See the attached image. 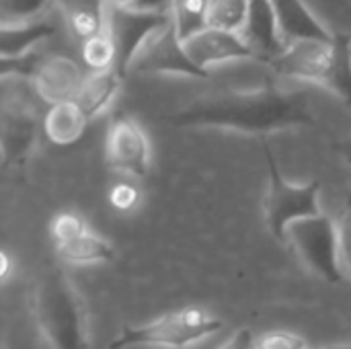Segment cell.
<instances>
[{
  "mask_svg": "<svg viewBox=\"0 0 351 349\" xmlns=\"http://www.w3.org/2000/svg\"><path fill=\"white\" fill-rule=\"evenodd\" d=\"M169 121L175 128H220L265 136L315 125L317 117L304 91H284L267 84L253 91L224 88L206 93L175 111Z\"/></svg>",
  "mask_w": 351,
  "mask_h": 349,
  "instance_id": "1",
  "label": "cell"
},
{
  "mask_svg": "<svg viewBox=\"0 0 351 349\" xmlns=\"http://www.w3.org/2000/svg\"><path fill=\"white\" fill-rule=\"evenodd\" d=\"M31 313L51 349H86L88 327L82 298L60 267H45L31 290Z\"/></svg>",
  "mask_w": 351,
  "mask_h": 349,
  "instance_id": "2",
  "label": "cell"
},
{
  "mask_svg": "<svg viewBox=\"0 0 351 349\" xmlns=\"http://www.w3.org/2000/svg\"><path fill=\"white\" fill-rule=\"evenodd\" d=\"M222 329V321L199 306L171 311L146 325L123 327L109 344V349L173 348L183 349L214 335Z\"/></svg>",
  "mask_w": 351,
  "mask_h": 349,
  "instance_id": "3",
  "label": "cell"
},
{
  "mask_svg": "<svg viewBox=\"0 0 351 349\" xmlns=\"http://www.w3.org/2000/svg\"><path fill=\"white\" fill-rule=\"evenodd\" d=\"M263 150L269 169V185L263 202L265 224L276 241L288 245V228L294 222L323 214L319 206L321 181H311L306 185H294L286 181L269 146H265Z\"/></svg>",
  "mask_w": 351,
  "mask_h": 349,
  "instance_id": "4",
  "label": "cell"
},
{
  "mask_svg": "<svg viewBox=\"0 0 351 349\" xmlns=\"http://www.w3.org/2000/svg\"><path fill=\"white\" fill-rule=\"evenodd\" d=\"M288 245L300 263L319 280L339 284L343 280L337 222L325 214L304 218L288 228Z\"/></svg>",
  "mask_w": 351,
  "mask_h": 349,
  "instance_id": "5",
  "label": "cell"
},
{
  "mask_svg": "<svg viewBox=\"0 0 351 349\" xmlns=\"http://www.w3.org/2000/svg\"><path fill=\"white\" fill-rule=\"evenodd\" d=\"M43 121H39L37 105L23 84L2 88L0 107V148L2 165L6 169L23 167L37 142V132Z\"/></svg>",
  "mask_w": 351,
  "mask_h": 349,
  "instance_id": "6",
  "label": "cell"
},
{
  "mask_svg": "<svg viewBox=\"0 0 351 349\" xmlns=\"http://www.w3.org/2000/svg\"><path fill=\"white\" fill-rule=\"evenodd\" d=\"M130 74H181L191 78L210 76V72L197 68L187 56L173 16L142 43L132 60Z\"/></svg>",
  "mask_w": 351,
  "mask_h": 349,
  "instance_id": "7",
  "label": "cell"
},
{
  "mask_svg": "<svg viewBox=\"0 0 351 349\" xmlns=\"http://www.w3.org/2000/svg\"><path fill=\"white\" fill-rule=\"evenodd\" d=\"M173 12L167 14H156V12H142L134 8H121V6H111L107 4V23L105 29L111 35L115 43V70L119 72L121 78L130 74V66L142 43L158 29L162 27Z\"/></svg>",
  "mask_w": 351,
  "mask_h": 349,
  "instance_id": "8",
  "label": "cell"
},
{
  "mask_svg": "<svg viewBox=\"0 0 351 349\" xmlns=\"http://www.w3.org/2000/svg\"><path fill=\"white\" fill-rule=\"evenodd\" d=\"M107 163L113 171L144 179L150 171V144L144 130L128 115H117L107 130Z\"/></svg>",
  "mask_w": 351,
  "mask_h": 349,
  "instance_id": "9",
  "label": "cell"
},
{
  "mask_svg": "<svg viewBox=\"0 0 351 349\" xmlns=\"http://www.w3.org/2000/svg\"><path fill=\"white\" fill-rule=\"evenodd\" d=\"M183 45L191 62L206 72H210L212 66L222 64V62L257 60L255 51L251 49V45L245 41L241 33H230V31H222L214 27L202 29L199 33L185 39Z\"/></svg>",
  "mask_w": 351,
  "mask_h": 349,
  "instance_id": "10",
  "label": "cell"
},
{
  "mask_svg": "<svg viewBox=\"0 0 351 349\" xmlns=\"http://www.w3.org/2000/svg\"><path fill=\"white\" fill-rule=\"evenodd\" d=\"M80 66L66 56H47L39 62L33 74V86L39 99L51 105L76 101L84 84Z\"/></svg>",
  "mask_w": 351,
  "mask_h": 349,
  "instance_id": "11",
  "label": "cell"
},
{
  "mask_svg": "<svg viewBox=\"0 0 351 349\" xmlns=\"http://www.w3.org/2000/svg\"><path fill=\"white\" fill-rule=\"evenodd\" d=\"M333 41H296L290 43L276 60L269 62L271 70L280 76L300 78L321 84L329 60Z\"/></svg>",
  "mask_w": 351,
  "mask_h": 349,
  "instance_id": "12",
  "label": "cell"
},
{
  "mask_svg": "<svg viewBox=\"0 0 351 349\" xmlns=\"http://www.w3.org/2000/svg\"><path fill=\"white\" fill-rule=\"evenodd\" d=\"M245 41L255 51L257 60L269 64L276 60L288 45L280 35L278 19L271 6V0H251L249 19L241 33Z\"/></svg>",
  "mask_w": 351,
  "mask_h": 349,
  "instance_id": "13",
  "label": "cell"
},
{
  "mask_svg": "<svg viewBox=\"0 0 351 349\" xmlns=\"http://www.w3.org/2000/svg\"><path fill=\"white\" fill-rule=\"evenodd\" d=\"M271 6L286 45L296 41H333V33L302 0H271Z\"/></svg>",
  "mask_w": 351,
  "mask_h": 349,
  "instance_id": "14",
  "label": "cell"
},
{
  "mask_svg": "<svg viewBox=\"0 0 351 349\" xmlns=\"http://www.w3.org/2000/svg\"><path fill=\"white\" fill-rule=\"evenodd\" d=\"M66 27L82 43L101 31L107 23V0H58Z\"/></svg>",
  "mask_w": 351,
  "mask_h": 349,
  "instance_id": "15",
  "label": "cell"
},
{
  "mask_svg": "<svg viewBox=\"0 0 351 349\" xmlns=\"http://www.w3.org/2000/svg\"><path fill=\"white\" fill-rule=\"evenodd\" d=\"M56 27L49 21L37 19L21 25H2L0 27V58L2 60H19L23 56L33 53L31 49L43 39L51 37Z\"/></svg>",
  "mask_w": 351,
  "mask_h": 349,
  "instance_id": "16",
  "label": "cell"
},
{
  "mask_svg": "<svg viewBox=\"0 0 351 349\" xmlns=\"http://www.w3.org/2000/svg\"><path fill=\"white\" fill-rule=\"evenodd\" d=\"M86 123H88V117L82 113L76 101L51 105L47 113L43 115V132L58 146L74 144L84 134Z\"/></svg>",
  "mask_w": 351,
  "mask_h": 349,
  "instance_id": "17",
  "label": "cell"
},
{
  "mask_svg": "<svg viewBox=\"0 0 351 349\" xmlns=\"http://www.w3.org/2000/svg\"><path fill=\"white\" fill-rule=\"evenodd\" d=\"M121 76L115 68L111 70H103V72H93L90 76L84 78V84L76 97V105L82 109V113L90 119H95L99 113H103L109 103L113 101V97L119 91L121 84Z\"/></svg>",
  "mask_w": 351,
  "mask_h": 349,
  "instance_id": "18",
  "label": "cell"
},
{
  "mask_svg": "<svg viewBox=\"0 0 351 349\" xmlns=\"http://www.w3.org/2000/svg\"><path fill=\"white\" fill-rule=\"evenodd\" d=\"M321 86L329 88L335 97L351 107V37L346 33H333L331 60Z\"/></svg>",
  "mask_w": 351,
  "mask_h": 349,
  "instance_id": "19",
  "label": "cell"
},
{
  "mask_svg": "<svg viewBox=\"0 0 351 349\" xmlns=\"http://www.w3.org/2000/svg\"><path fill=\"white\" fill-rule=\"evenodd\" d=\"M56 251L62 261L86 265V263H109L115 259V249L109 241L95 234L93 230H84L68 243L56 245Z\"/></svg>",
  "mask_w": 351,
  "mask_h": 349,
  "instance_id": "20",
  "label": "cell"
},
{
  "mask_svg": "<svg viewBox=\"0 0 351 349\" xmlns=\"http://www.w3.org/2000/svg\"><path fill=\"white\" fill-rule=\"evenodd\" d=\"M251 0H210L208 6V27L243 33L249 19Z\"/></svg>",
  "mask_w": 351,
  "mask_h": 349,
  "instance_id": "21",
  "label": "cell"
},
{
  "mask_svg": "<svg viewBox=\"0 0 351 349\" xmlns=\"http://www.w3.org/2000/svg\"><path fill=\"white\" fill-rule=\"evenodd\" d=\"M208 6L210 0H173L171 12L181 41L208 27Z\"/></svg>",
  "mask_w": 351,
  "mask_h": 349,
  "instance_id": "22",
  "label": "cell"
},
{
  "mask_svg": "<svg viewBox=\"0 0 351 349\" xmlns=\"http://www.w3.org/2000/svg\"><path fill=\"white\" fill-rule=\"evenodd\" d=\"M82 60L88 68H93L95 72H103V70H111L115 68V43L111 39V35L105 31H101L99 35L82 41Z\"/></svg>",
  "mask_w": 351,
  "mask_h": 349,
  "instance_id": "23",
  "label": "cell"
},
{
  "mask_svg": "<svg viewBox=\"0 0 351 349\" xmlns=\"http://www.w3.org/2000/svg\"><path fill=\"white\" fill-rule=\"evenodd\" d=\"M49 0H0V23L21 25L37 21Z\"/></svg>",
  "mask_w": 351,
  "mask_h": 349,
  "instance_id": "24",
  "label": "cell"
},
{
  "mask_svg": "<svg viewBox=\"0 0 351 349\" xmlns=\"http://www.w3.org/2000/svg\"><path fill=\"white\" fill-rule=\"evenodd\" d=\"M51 237H53V243L56 245H62V243H68L72 241L74 237L82 234L86 230V224L82 222V218H78L76 214H58L53 220H51Z\"/></svg>",
  "mask_w": 351,
  "mask_h": 349,
  "instance_id": "25",
  "label": "cell"
},
{
  "mask_svg": "<svg viewBox=\"0 0 351 349\" xmlns=\"http://www.w3.org/2000/svg\"><path fill=\"white\" fill-rule=\"evenodd\" d=\"M306 341L290 331H271L265 333L257 344L255 349H306Z\"/></svg>",
  "mask_w": 351,
  "mask_h": 349,
  "instance_id": "26",
  "label": "cell"
},
{
  "mask_svg": "<svg viewBox=\"0 0 351 349\" xmlns=\"http://www.w3.org/2000/svg\"><path fill=\"white\" fill-rule=\"evenodd\" d=\"M337 232H339V255H341V267L350 274L351 278V200L343 208L339 220H337Z\"/></svg>",
  "mask_w": 351,
  "mask_h": 349,
  "instance_id": "27",
  "label": "cell"
},
{
  "mask_svg": "<svg viewBox=\"0 0 351 349\" xmlns=\"http://www.w3.org/2000/svg\"><path fill=\"white\" fill-rule=\"evenodd\" d=\"M255 337L251 329H237L228 339H224L216 349H255Z\"/></svg>",
  "mask_w": 351,
  "mask_h": 349,
  "instance_id": "28",
  "label": "cell"
},
{
  "mask_svg": "<svg viewBox=\"0 0 351 349\" xmlns=\"http://www.w3.org/2000/svg\"><path fill=\"white\" fill-rule=\"evenodd\" d=\"M173 0H136L134 2V10H142V12H156V14H167L171 12Z\"/></svg>",
  "mask_w": 351,
  "mask_h": 349,
  "instance_id": "29",
  "label": "cell"
},
{
  "mask_svg": "<svg viewBox=\"0 0 351 349\" xmlns=\"http://www.w3.org/2000/svg\"><path fill=\"white\" fill-rule=\"evenodd\" d=\"M339 148H341L343 156L348 158V163L351 165V136L348 138V140H346V142H341V146H339Z\"/></svg>",
  "mask_w": 351,
  "mask_h": 349,
  "instance_id": "30",
  "label": "cell"
},
{
  "mask_svg": "<svg viewBox=\"0 0 351 349\" xmlns=\"http://www.w3.org/2000/svg\"><path fill=\"white\" fill-rule=\"evenodd\" d=\"M136 0H107V4L111 6H121V8H132Z\"/></svg>",
  "mask_w": 351,
  "mask_h": 349,
  "instance_id": "31",
  "label": "cell"
},
{
  "mask_svg": "<svg viewBox=\"0 0 351 349\" xmlns=\"http://www.w3.org/2000/svg\"><path fill=\"white\" fill-rule=\"evenodd\" d=\"M8 269H10V261H8V255L2 253V278L8 276Z\"/></svg>",
  "mask_w": 351,
  "mask_h": 349,
  "instance_id": "32",
  "label": "cell"
},
{
  "mask_svg": "<svg viewBox=\"0 0 351 349\" xmlns=\"http://www.w3.org/2000/svg\"><path fill=\"white\" fill-rule=\"evenodd\" d=\"M325 349H351V344L350 346H333V348H325Z\"/></svg>",
  "mask_w": 351,
  "mask_h": 349,
  "instance_id": "33",
  "label": "cell"
}]
</instances>
